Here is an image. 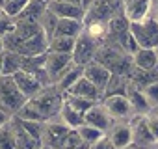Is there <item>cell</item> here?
Here are the masks:
<instances>
[{
  "label": "cell",
  "mask_w": 158,
  "mask_h": 149,
  "mask_svg": "<svg viewBox=\"0 0 158 149\" xmlns=\"http://www.w3.org/2000/svg\"><path fill=\"white\" fill-rule=\"evenodd\" d=\"M32 101L35 103V106L39 108V112L43 114L45 121L58 117L60 112H61V108H63V104H65V101H63V93L58 92L54 86L45 88V90H43L37 97H34Z\"/></svg>",
  "instance_id": "6da1fadb"
},
{
  "label": "cell",
  "mask_w": 158,
  "mask_h": 149,
  "mask_svg": "<svg viewBox=\"0 0 158 149\" xmlns=\"http://www.w3.org/2000/svg\"><path fill=\"white\" fill-rule=\"evenodd\" d=\"M26 103H28V99L21 93L13 77H4L2 74V77H0V104L10 114L15 116Z\"/></svg>",
  "instance_id": "7a4b0ae2"
},
{
  "label": "cell",
  "mask_w": 158,
  "mask_h": 149,
  "mask_svg": "<svg viewBox=\"0 0 158 149\" xmlns=\"http://www.w3.org/2000/svg\"><path fill=\"white\" fill-rule=\"evenodd\" d=\"M130 30L141 49H156L158 47V21L152 15L141 23H132Z\"/></svg>",
  "instance_id": "3957f363"
},
{
  "label": "cell",
  "mask_w": 158,
  "mask_h": 149,
  "mask_svg": "<svg viewBox=\"0 0 158 149\" xmlns=\"http://www.w3.org/2000/svg\"><path fill=\"white\" fill-rule=\"evenodd\" d=\"M73 65H76L73 60V54H61V52H50L48 50L47 60H45V71L48 74L50 84L54 86Z\"/></svg>",
  "instance_id": "277c9868"
},
{
  "label": "cell",
  "mask_w": 158,
  "mask_h": 149,
  "mask_svg": "<svg viewBox=\"0 0 158 149\" xmlns=\"http://www.w3.org/2000/svg\"><path fill=\"white\" fill-rule=\"evenodd\" d=\"M99 47H101V41L89 37V36L82 30V34L76 37V45H74V50H73V60H74V63L86 67L89 62L95 60Z\"/></svg>",
  "instance_id": "5b68a950"
},
{
  "label": "cell",
  "mask_w": 158,
  "mask_h": 149,
  "mask_svg": "<svg viewBox=\"0 0 158 149\" xmlns=\"http://www.w3.org/2000/svg\"><path fill=\"white\" fill-rule=\"evenodd\" d=\"M104 108L108 110V114L114 117V119H130L134 116V110H132V104L128 101V97L125 93H115V95H106L102 101Z\"/></svg>",
  "instance_id": "8992f818"
},
{
  "label": "cell",
  "mask_w": 158,
  "mask_h": 149,
  "mask_svg": "<svg viewBox=\"0 0 158 149\" xmlns=\"http://www.w3.org/2000/svg\"><path fill=\"white\" fill-rule=\"evenodd\" d=\"M115 149H125L134 143V129L130 119H115L112 129L106 132Z\"/></svg>",
  "instance_id": "52a82bcc"
},
{
  "label": "cell",
  "mask_w": 158,
  "mask_h": 149,
  "mask_svg": "<svg viewBox=\"0 0 158 149\" xmlns=\"http://www.w3.org/2000/svg\"><path fill=\"white\" fill-rule=\"evenodd\" d=\"M73 129H69L60 117H54V119H48L45 121V129H43V145L47 147H52V149H58V145L63 142V138L71 132Z\"/></svg>",
  "instance_id": "ba28073f"
},
{
  "label": "cell",
  "mask_w": 158,
  "mask_h": 149,
  "mask_svg": "<svg viewBox=\"0 0 158 149\" xmlns=\"http://www.w3.org/2000/svg\"><path fill=\"white\" fill-rule=\"evenodd\" d=\"M13 80H15L17 88L21 90V93H23L28 101L34 99V97H37V95L45 90L43 82L37 79V74H34V73H30V71H26V69L15 73V74H13Z\"/></svg>",
  "instance_id": "9c48e42d"
},
{
  "label": "cell",
  "mask_w": 158,
  "mask_h": 149,
  "mask_svg": "<svg viewBox=\"0 0 158 149\" xmlns=\"http://www.w3.org/2000/svg\"><path fill=\"white\" fill-rule=\"evenodd\" d=\"M152 2L154 0H123V15L128 23H141L152 15Z\"/></svg>",
  "instance_id": "30bf717a"
},
{
  "label": "cell",
  "mask_w": 158,
  "mask_h": 149,
  "mask_svg": "<svg viewBox=\"0 0 158 149\" xmlns=\"http://www.w3.org/2000/svg\"><path fill=\"white\" fill-rule=\"evenodd\" d=\"M130 123H132V129H134V143L139 145V147H152L156 143L151 129H149V123H147V116H139V114H134L130 117Z\"/></svg>",
  "instance_id": "8fae6325"
},
{
  "label": "cell",
  "mask_w": 158,
  "mask_h": 149,
  "mask_svg": "<svg viewBox=\"0 0 158 149\" xmlns=\"http://www.w3.org/2000/svg\"><path fill=\"white\" fill-rule=\"evenodd\" d=\"M47 10L52 11L58 19H76V21L86 19V10L78 4L67 2V0H52L47 6Z\"/></svg>",
  "instance_id": "7c38bea8"
},
{
  "label": "cell",
  "mask_w": 158,
  "mask_h": 149,
  "mask_svg": "<svg viewBox=\"0 0 158 149\" xmlns=\"http://www.w3.org/2000/svg\"><path fill=\"white\" fill-rule=\"evenodd\" d=\"M114 121H115V119L108 114V110L104 108L102 103L93 104V106L84 114V123H88V125H91V127H97V129H101L102 132H108V130L112 129Z\"/></svg>",
  "instance_id": "4fadbf2b"
},
{
  "label": "cell",
  "mask_w": 158,
  "mask_h": 149,
  "mask_svg": "<svg viewBox=\"0 0 158 149\" xmlns=\"http://www.w3.org/2000/svg\"><path fill=\"white\" fill-rule=\"evenodd\" d=\"M112 74H114V73H112L106 65H102L101 62H97V60L89 62V63L84 67V77L89 79L102 93L106 92V86H108V82H110V79H112Z\"/></svg>",
  "instance_id": "5bb4252c"
},
{
  "label": "cell",
  "mask_w": 158,
  "mask_h": 149,
  "mask_svg": "<svg viewBox=\"0 0 158 149\" xmlns=\"http://www.w3.org/2000/svg\"><path fill=\"white\" fill-rule=\"evenodd\" d=\"M125 95L128 97V101H130V104H132L134 114L147 116L149 112H152V108H151V104H149V101H147V97H145L143 90H141L139 86H136L130 79H128V86H127Z\"/></svg>",
  "instance_id": "9a60e30c"
},
{
  "label": "cell",
  "mask_w": 158,
  "mask_h": 149,
  "mask_svg": "<svg viewBox=\"0 0 158 149\" xmlns=\"http://www.w3.org/2000/svg\"><path fill=\"white\" fill-rule=\"evenodd\" d=\"M67 93H73V95H78V97H86L89 101H95V103H101L104 99V93L86 77H80L78 79V82L67 92Z\"/></svg>",
  "instance_id": "2e32d148"
},
{
  "label": "cell",
  "mask_w": 158,
  "mask_h": 149,
  "mask_svg": "<svg viewBox=\"0 0 158 149\" xmlns=\"http://www.w3.org/2000/svg\"><path fill=\"white\" fill-rule=\"evenodd\" d=\"M11 125H13V134H15V143H17V149H39L43 143L37 142L34 136H30L26 132V129L21 125V121L13 116L11 117Z\"/></svg>",
  "instance_id": "e0dca14e"
},
{
  "label": "cell",
  "mask_w": 158,
  "mask_h": 149,
  "mask_svg": "<svg viewBox=\"0 0 158 149\" xmlns=\"http://www.w3.org/2000/svg\"><path fill=\"white\" fill-rule=\"evenodd\" d=\"M84 30V21L76 19H58L52 37H78Z\"/></svg>",
  "instance_id": "ac0fdd59"
},
{
  "label": "cell",
  "mask_w": 158,
  "mask_h": 149,
  "mask_svg": "<svg viewBox=\"0 0 158 149\" xmlns=\"http://www.w3.org/2000/svg\"><path fill=\"white\" fill-rule=\"evenodd\" d=\"M132 63H134V67L143 69V71H154V69H158L156 49H139L132 56Z\"/></svg>",
  "instance_id": "d6986e66"
},
{
  "label": "cell",
  "mask_w": 158,
  "mask_h": 149,
  "mask_svg": "<svg viewBox=\"0 0 158 149\" xmlns=\"http://www.w3.org/2000/svg\"><path fill=\"white\" fill-rule=\"evenodd\" d=\"M80 77H84V67H82V65H73V67L63 74V77L54 84V88H56L58 92H61V93H67V92L78 82V79H80Z\"/></svg>",
  "instance_id": "ffe728a7"
},
{
  "label": "cell",
  "mask_w": 158,
  "mask_h": 149,
  "mask_svg": "<svg viewBox=\"0 0 158 149\" xmlns=\"http://www.w3.org/2000/svg\"><path fill=\"white\" fill-rule=\"evenodd\" d=\"M24 62L26 58L19 52L13 50H6L4 52V77H13L15 73L24 69Z\"/></svg>",
  "instance_id": "44dd1931"
},
{
  "label": "cell",
  "mask_w": 158,
  "mask_h": 149,
  "mask_svg": "<svg viewBox=\"0 0 158 149\" xmlns=\"http://www.w3.org/2000/svg\"><path fill=\"white\" fill-rule=\"evenodd\" d=\"M69 129H78L80 125H84V116L80 112H76L74 108H71L69 104H63L60 116H58Z\"/></svg>",
  "instance_id": "7402d4cb"
},
{
  "label": "cell",
  "mask_w": 158,
  "mask_h": 149,
  "mask_svg": "<svg viewBox=\"0 0 158 149\" xmlns=\"http://www.w3.org/2000/svg\"><path fill=\"white\" fill-rule=\"evenodd\" d=\"M63 101H65V104H69V106L74 108L76 112H80L82 116H84L93 104H97L95 101H89V99H86V97H78V95H73V93H63Z\"/></svg>",
  "instance_id": "603a6c76"
},
{
  "label": "cell",
  "mask_w": 158,
  "mask_h": 149,
  "mask_svg": "<svg viewBox=\"0 0 158 149\" xmlns=\"http://www.w3.org/2000/svg\"><path fill=\"white\" fill-rule=\"evenodd\" d=\"M76 45V37H52L50 39V52H61V54H73Z\"/></svg>",
  "instance_id": "cb8c5ba5"
},
{
  "label": "cell",
  "mask_w": 158,
  "mask_h": 149,
  "mask_svg": "<svg viewBox=\"0 0 158 149\" xmlns=\"http://www.w3.org/2000/svg\"><path fill=\"white\" fill-rule=\"evenodd\" d=\"M76 130H78V134H80L82 142H84V143H88V145H93V143H95V142H99L102 136H106V132H102L101 129L91 127V125H88V123L80 125Z\"/></svg>",
  "instance_id": "d4e9b609"
},
{
  "label": "cell",
  "mask_w": 158,
  "mask_h": 149,
  "mask_svg": "<svg viewBox=\"0 0 158 149\" xmlns=\"http://www.w3.org/2000/svg\"><path fill=\"white\" fill-rule=\"evenodd\" d=\"M19 119H26V121H41V123H45V117H43V114L39 112V108L35 106V103L30 99L17 114H15Z\"/></svg>",
  "instance_id": "484cf974"
},
{
  "label": "cell",
  "mask_w": 158,
  "mask_h": 149,
  "mask_svg": "<svg viewBox=\"0 0 158 149\" xmlns=\"http://www.w3.org/2000/svg\"><path fill=\"white\" fill-rule=\"evenodd\" d=\"M32 0H2V8L6 11V15L17 19L28 6H30Z\"/></svg>",
  "instance_id": "4316f807"
},
{
  "label": "cell",
  "mask_w": 158,
  "mask_h": 149,
  "mask_svg": "<svg viewBox=\"0 0 158 149\" xmlns=\"http://www.w3.org/2000/svg\"><path fill=\"white\" fill-rule=\"evenodd\" d=\"M0 149H17L11 121L4 127H0Z\"/></svg>",
  "instance_id": "83f0119b"
},
{
  "label": "cell",
  "mask_w": 158,
  "mask_h": 149,
  "mask_svg": "<svg viewBox=\"0 0 158 149\" xmlns=\"http://www.w3.org/2000/svg\"><path fill=\"white\" fill-rule=\"evenodd\" d=\"M84 142H82V138H80V134H78V130L76 129H73L65 138H63V142L58 145V149H78Z\"/></svg>",
  "instance_id": "f1b7e54d"
},
{
  "label": "cell",
  "mask_w": 158,
  "mask_h": 149,
  "mask_svg": "<svg viewBox=\"0 0 158 149\" xmlns=\"http://www.w3.org/2000/svg\"><path fill=\"white\" fill-rule=\"evenodd\" d=\"M141 90H143V93H145L151 108L156 110L158 108V80L152 82V84H149V86H145V88H141Z\"/></svg>",
  "instance_id": "f546056e"
},
{
  "label": "cell",
  "mask_w": 158,
  "mask_h": 149,
  "mask_svg": "<svg viewBox=\"0 0 158 149\" xmlns=\"http://www.w3.org/2000/svg\"><path fill=\"white\" fill-rule=\"evenodd\" d=\"M147 123H149V129H151L154 140L158 142V108L147 114Z\"/></svg>",
  "instance_id": "4dcf8cb0"
},
{
  "label": "cell",
  "mask_w": 158,
  "mask_h": 149,
  "mask_svg": "<svg viewBox=\"0 0 158 149\" xmlns=\"http://www.w3.org/2000/svg\"><path fill=\"white\" fill-rule=\"evenodd\" d=\"M89 149H115V147H114L112 140H110L108 134H106V136H102L99 142H95L93 145H89Z\"/></svg>",
  "instance_id": "1f68e13d"
},
{
  "label": "cell",
  "mask_w": 158,
  "mask_h": 149,
  "mask_svg": "<svg viewBox=\"0 0 158 149\" xmlns=\"http://www.w3.org/2000/svg\"><path fill=\"white\" fill-rule=\"evenodd\" d=\"M11 117H13V114H10L2 104H0V127H4V125H8L10 121H11Z\"/></svg>",
  "instance_id": "d6a6232c"
},
{
  "label": "cell",
  "mask_w": 158,
  "mask_h": 149,
  "mask_svg": "<svg viewBox=\"0 0 158 149\" xmlns=\"http://www.w3.org/2000/svg\"><path fill=\"white\" fill-rule=\"evenodd\" d=\"M152 17L158 21V0H154V2H152Z\"/></svg>",
  "instance_id": "836d02e7"
},
{
  "label": "cell",
  "mask_w": 158,
  "mask_h": 149,
  "mask_svg": "<svg viewBox=\"0 0 158 149\" xmlns=\"http://www.w3.org/2000/svg\"><path fill=\"white\" fill-rule=\"evenodd\" d=\"M6 52V50H4ZM4 52H0V77L4 74Z\"/></svg>",
  "instance_id": "e575fe53"
},
{
  "label": "cell",
  "mask_w": 158,
  "mask_h": 149,
  "mask_svg": "<svg viewBox=\"0 0 158 149\" xmlns=\"http://www.w3.org/2000/svg\"><path fill=\"white\" fill-rule=\"evenodd\" d=\"M67 2H73V4H78V6H82L84 0H67Z\"/></svg>",
  "instance_id": "d590c367"
},
{
  "label": "cell",
  "mask_w": 158,
  "mask_h": 149,
  "mask_svg": "<svg viewBox=\"0 0 158 149\" xmlns=\"http://www.w3.org/2000/svg\"><path fill=\"white\" fill-rule=\"evenodd\" d=\"M125 149H143V147H139V145H136V143H132V145H128V147H125Z\"/></svg>",
  "instance_id": "8d00e7d4"
},
{
  "label": "cell",
  "mask_w": 158,
  "mask_h": 149,
  "mask_svg": "<svg viewBox=\"0 0 158 149\" xmlns=\"http://www.w3.org/2000/svg\"><path fill=\"white\" fill-rule=\"evenodd\" d=\"M37 2H41V4H47V6H48V4L52 2V0H37Z\"/></svg>",
  "instance_id": "74e56055"
},
{
  "label": "cell",
  "mask_w": 158,
  "mask_h": 149,
  "mask_svg": "<svg viewBox=\"0 0 158 149\" xmlns=\"http://www.w3.org/2000/svg\"><path fill=\"white\" fill-rule=\"evenodd\" d=\"M4 15H6V11H4V8H2V6H0V19H2Z\"/></svg>",
  "instance_id": "f35d334b"
},
{
  "label": "cell",
  "mask_w": 158,
  "mask_h": 149,
  "mask_svg": "<svg viewBox=\"0 0 158 149\" xmlns=\"http://www.w3.org/2000/svg\"><path fill=\"white\" fill-rule=\"evenodd\" d=\"M78 149H89V145H88V143H82L80 147H78Z\"/></svg>",
  "instance_id": "ab89813d"
},
{
  "label": "cell",
  "mask_w": 158,
  "mask_h": 149,
  "mask_svg": "<svg viewBox=\"0 0 158 149\" xmlns=\"http://www.w3.org/2000/svg\"><path fill=\"white\" fill-rule=\"evenodd\" d=\"M149 149H158V142H156V143H154L152 147H149Z\"/></svg>",
  "instance_id": "60d3db41"
},
{
  "label": "cell",
  "mask_w": 158,
  "mask_h": 149,
  "mask_svg": "<svg viewBox=\"0 0 158 149\" xmlns=\"http://www.w3.org/2000/svg\"><path fill=\"white\" fill-rule=\"evenodd\" d=\"M39 149H52V147H47V145H41Z\"/></svg>",
  "instance_id": "b9f144b4"
},
{
  "label": "cell",
  "mask_w": 158,
  "mask_h": 149,
  "mask_svg": "<svg viewBox=\"0 0 158 149\" xmlns=\"http://www.w3.org/2000/svg\"><path fill=\"white\" fill-rule=\"evenodd\" d=\"M156 56H158V47H156Z\"/></svg>",
  "instance_id": "7bdbcfd3"
}]
</instances>
